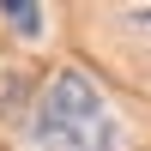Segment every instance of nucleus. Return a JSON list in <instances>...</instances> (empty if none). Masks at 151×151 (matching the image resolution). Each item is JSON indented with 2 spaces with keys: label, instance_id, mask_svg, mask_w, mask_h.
<instances>
[{
  "label": "nucleus",
  "instance_id": "2",
  "mask_svg": "<svg viewBox=\"0 0 151 151\" xmlns=\"http://www.w3.org/2000/svg\"><path fill=\"white\" fill-rule=\"evenodd\" d=\"M0 18H6L12 30H24V36L42 30V6H0Z\"/></svg>",
  "mask_w": 151,
  "mask_h": 151
},
{
  "label": "nucleus",
  "instance_id": "1",
  "mask_svg": "<svg viewBox=\"0 0 151 151\" xmlns=\"http://www.w3.org/2000/svg\"><path fill=\"white\" fill-rule=\"evenodd\" d=\"M30 145L36 151H121L127 127L97 91V79H85L79 67H60L30 103Z\"/></svg>",
  "mask_w": 151,
  "mask_h": 151
}]
</instances>
